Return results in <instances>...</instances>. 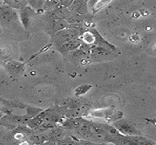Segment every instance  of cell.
I'll return each mask as SVG.
<instances>
[{
    "label": "cell",
    "mask_w": 156,
    "mask_h": 145,
    "mask_svg": "<svg viewBox=\"0 0 156 145\" xmlns=\"http://www.w3.org/2000/svg\"><path fill=\"white\" fill-rule=\"evenodd\" d=\"M35 16H36L35 11L31 7L27 6V5L20 9L19 14H18V18L20 20V23L26 29H29L31 27V25L34 22Z\"/></svg>",
    "instance_id": "cell-1"
},
{
    "label": "cell",
    "mask_w": 156,
    "mask_h": 145,
    "mask_svg": "<svg viewBox=\"0 0 156 145\" xmlns=\"http://www.w3.org/2000/svg\"><path fill=\"white\" fill-rule=\"evenodd\" d=\"M18 18V14L14 9L5 5L0 7V23H11Z\"/></svg>",
    "instance_id": "cell-2"
},
{
    "label": "cell",
    "mask_w": 156,
    "mask_h": 145,
    "mask_svg": "<svg viewBox=\"0 0 156 145\" xmlns=\"http://www.w3.org/2000/svg\"><path fill=\"white\" fill-rule=\"evenodd\" d=\"M76 32L74 31L69 30V29H63L58 31L55 34V41L56 43L59 44H64V42H67V41L72 40V39L75 38Z\"/></svg>",
    "instance_id": "cell-3"
},
{
    "label": "cell",
    "mask_w": 156,
    "mask_h": 145,
    "mask_svg": "<svg viewBox=\"0 0 156 145\" xmlns=\"http://www.w3.org/2000/svg\"><path fill=\"white\" fill-rule=\"evenodd\" d=\"M80 42L78 40H76L75 38H74L61 44V52L65 53H67V52L74 51V50L77 49L78 47H80Z\"/></svg>",
    "instance_id": "cell-4"
},
{
    "label": "cell",
    "mask_w": 156,
    "mask_h": 145,
    "mask_svg": "<svg viewBox=\"0 0 156 145\" xmlns=\"http://www.w3.org/2000/svg\"><path fill=\"white\" fill-rule=\"evenodd\" d=\"M116 127L120 132L124 134L134 135L137 133L136 129L131 124L126 121H120L116 124Z\"/></svg>",
    "instance_id": "cell-5"
},
{
    "label": "cell",
    "mask_w": 156,
    "mask_h": 145,
    "mask_svg": "<svg viewBox=\"0 0 156 145\" xmlns=\"http://www.w3.org/2000/svg\"><path fill=\"white\" fill-rule=\"evenodd\" d=\"M4 4L12 9L20 10L27 5V0H3Z\"/></svg>",
    "instance_id": "cell-6"
},
{
    "label": "cell",
    "mask_w": 156,
    "mask_h": 145,
    "mask_svg": "<svg viewBox=\"0 0 156 145\" xmlns=\"http://www.w3.org/2000/svg\"><path fill=\"white\" fill-rule=\"evenodd\" d=\"M7 69L12 74H20V72L23 71L24 64L18 61H10L7 64Z\"/></svg>",
    "instance_id": "cell-7"
},
{
    "label": "cell",
    "mask_w": 156,
    "mask_h": 145,
    "mask_svg": "<svg viewBox=\"0 0 156 145\" xmlns=\"http://www.w3.org/2000/svg\"><path fill=\"white\" fill-rule=\"evenodd\" d=\"M66 27V23L64 21V20L61 19H55L52 22L51 24V28L54 31H58L63 30Z\"/></svg>",
    "instance_id": "cell-8"
},
{
    "label": "cell",
    "mask_w": 156,
    "mask_h": 145,
    "mask_svg": "<svg viewBox=\"0 0 156 145\" xmlns=\"http://www.w3.org/2000/svg\"><path fill=\"white\" fill-rule=\"evenodd\" d=\"M84 110H85V107L78 106V107H75V108H72V110L69 111L68 112L66 113V116L67 117V118H78V117H79L80 115L84 111Z\"/></svg>",
    "instance_id": "cell-9"
},
{
    "label": "cell",
    "mask_w": 156,
    "mask_h": 145,
    "mask_svg": "<svg viewBox=\"0 0 156 145\" xmlns=\"http://www.w3.org/2000/svg\"><path fill=\"white\" fill-rule=\"evenodd\" d=\"M92 88V85L89 84H83L78 86L75 90V95L77 96H82V95L86 94L88 91Z\"/></svg>",
    "instance_id": "cell-10"
},
{
    "label": "cell",
    "mask_w": 156,
    "mask_h": 145,
    "mask_svg": "<svg viewBox=\"0 0 156 145\" xmlns=\"http://www.w3.org/2000/svg\"><path fill=\"white\" fill-rule=\"evenodd\" d=\"M112 0H98L96 2L94 7V12H98L100 10H101L103 7H105L106 5H107V4L110 2Z\"/></svg>",
    "instance_id": "cell-11"
},
{
    "label": "cell",
    "mask_w": 156,
    "mask_h": 145,
    "mask_svg": "<svg viewBox=\"0 0 156 145\" xmlns=\"http://www.w3.org/2000/svg\"><path fill=\"white\" fill-rule=\"evenodd\" d=\"M96 40V37L94 34H90V32L85 33L84 35V40L85 42H88V43H93Z\"/></svg>",
    "instance_id": "cell-12"
},
{
    "label": "cell",
    "mask_w": 156,
    "mask_h": 145,
    "mask_svg": "<svg viewBox=\"0 0 156 145\" xmlns=\"http://www.w3.org/2000/svg\"><path fill=\"white\" fill-rule=\"evenodd\" d=\"M52 136H53V138L55 139H61L64 137V133L62 131H60V130H56V131H53V133H52Z\"/></svg>",
    "instance_id": "cell-13"
},
{
    "label": "cell",
    "mask_w": 156,
    "mask_h": 145,
    "mask_svg": "<svg viewBox=\"0 0 156 145\" xmlns=\"http://www.w3.org/2000/svg\"><path fill=\"white\" fill-rule=\"evenodd\" d=\"M61 5H64V7H69L72 5L74 0H60Z\"/></svg>",
    "instance_id": "cell-14"
},
{
    "label": "cell",
    "mask_w": 156,
    "mask_h": 145,
    "mask_svg": "<svg viewBox=\"0 0 156 145\" xmlns=\"http://www.w3.org/2000/svg\"><path fill=\"white\" fill-rule=\"evenodd\" d=\"M0 32H1V27H0Z\"/></svg>",
    "instance_id": "cell-15"
}]
</instances>
